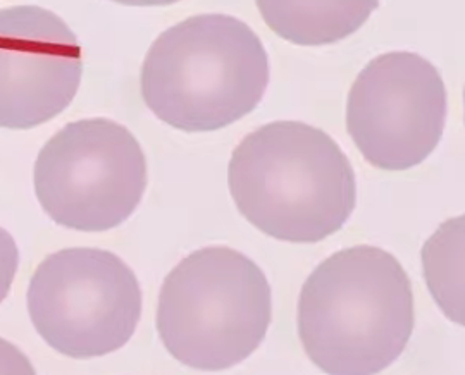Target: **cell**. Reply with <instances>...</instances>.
Masks as SVG:
<instances>
[{
	"label": "cell",
	"instance_id": "1",
	"mask_svg": "<svg viewBox=\"0 0 465 375\" xmlns=\"http://www.w3.org/2000/svg\"><path fill=\"white\" fill-rule=\"evenodd\" d=\"M414 321L412 282L378 246L332 253L300 293V341L328 375L380 374L403 353Z\"/></svg>",
	"mask_w": 465,
	"mask_h": 375
},
{
	"label": "cell",
	"instance_id": "2",
	"mask_svg": "<svg viewBox=\"0 0 465 375\" xmlns=\"http://www.w3.org/2000/svg\"><path fill=\"white\" fill-rule=\"evenodd\" d=\"M228 184L252 226L290 243H317L345 226L357 203L349 157L328 133L276 121L234 148Z\"/></svg>",
	"mask_w": 465,
	"mask_h": 375
},
{
	"label": "cell",
	"instance_id": "3",
	"mask_svg": "<svg viewBox=\"0 0 465 375\" xmlns=\"http://www.w3.org/2000/svg\"><path fill=\"white\" fill-rule=\"evenodd\" d=\"M261 38L238 17L200 15L163 33L142 67L150 111L176 130L216 131L250 114L266 94Z\"/></svg>",
	"mask_w": 465,
	"mask_h": 375
},
{
	"label": "cell",
	"instance_id": "4",
	"mask_svg": "<svg viewBox=\"0 0 465 375\" xmlns=\"http://www.w3.org/2000/svg\"><path fill=\"white\" fill-rule=\"evenodd\" d=\"M271 317V286L261 267L230 246H207L164 279L157 331L180 363L219 372L249 359Z\"/></svg>",
	"mask_w": 465,
	"mask_h": 375
},
{
	"label": "cell",
	"instance_id": "5",
	"mask_svg": "<svg viewBox=\"0 0 465 375\" xmlns=\"http://www.w3.org/2000/svg\"><path fill=\"white\" fill-rule=\"evenodd\" d=\"M147 188V161L134 133L95 117L57 131L35 163V193L54 222L100 232L123 224Z\"/></svg>",
	"mask_w": 465,
	"mask_h": 375
},
{
	"label": "cell",
	"instance_id": "6",
	"mask_svg": "<svg viewBox=\"0 0 465 375\" xmlns=\"http://www.w3.org/2000/svg\"><path fill=\"white\" fill-rule=\"evenodd\" d=\"M26 300L36 332L71 359L121 350L142 317V290L134 271L99 248L49 255L35 271Z\"/></svg>",
	"mask_w": 465,
	"mask_h": 375
},
{
	"label": "cell",
	"instance_id": "7",
	"mask_svg": "<svg viewBox=\"0 0 465 375\" xmlns=\"http://www.w3.org/2000/svg\"><path fill=\"white\" fill-rule=\"evenodd\" d=\"M447 119V90L438 69L412 52L371 61L350 90L347 128L367 163L405 171L438 147Z\"/></svg>",
	"mask_w": 465,
	"mask_h": 375
},
{
	"label": "cell",
	"instance_id": "8",
	"mask_svg": "<svg viewBox=\"0 0 465 375\" xmlns=\"http://www.w3.org/2000/svg\"><path fill=\"white\" fill-rule=\"evenodd\" d=\"M84 73L82 47L49 9L0 11V128L30 130L63 113Z\"/></svg>",
	"mask_w": 465,
	"mask_h": 375
},
{
	"label": "cell",
	"instance_id": "9",
	"mask_svg": "<svg viewBox=\"0 0 465 375\" xmlns=\"http://www.w3.org/2000/svg\"><path fill=\"white\" fill-rule=\"evenodd\" d=\"M267 25L297 45H326L357 32L378 2H257Z\"/></svg>",
	"mask_w": 465,
	"mask_h": 375
},
{
	"label": "cell",
	"instance_id": "10",
	"mask_svg": "<svg viewBox=\"0 0 465 375\" xmlns=\"http://www.w3.org/2000/svg\"><path fill=\"white\" fill-rule=\"evenodd\" d=\"M422 269L438 307L464 326V217L450 219L428 240Z\"/></svg>",
	"mask_w": 465,
	"mask_h": 375
},
{
	"label": "cell",
	"instance_id": "11",
	"mask_svg": "<svg viewBox=\"0 0 465 375\" xmlns=\"http://www.w3.org/2000/svg\"><path fill=\"white\" fill-rule=\"evenodd\" d=\"M19 265V252H17L15 238L0 228V303L9 294L13 281L16 278Z\"/></svg>",
	"mask_w": 465,
	"mask_h": 375
},
{
	"label": "cell",
	"instance_id": "12",
	"mask_svg": "<svg viewBox=\"0 0 465 375\" xmlns=\"http://www.w3.org/2000/svg\"><path fill=\"white\" fill-rule=\"evenodd\" d=\"M0 375H36L30 359L17 348L0 338Z\"/></svg>",
	"mask_w": 465,
	"mask_h": 375
}]
</instances>
